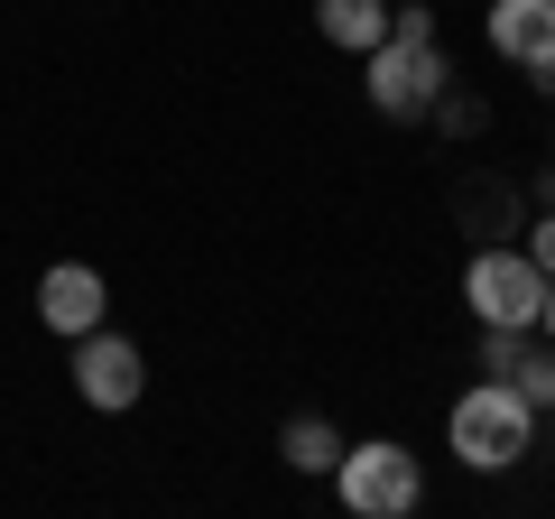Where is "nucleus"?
I'll return each mask as SVG.
<instances>
[{"label": "nucleus", "mask_w": 555, "mask_h": 519, "mask_svg": "<svg viewBox=\"0 0 555 519\" xmlns=\"http://www.w3.org/2000/svg\"><path fill=\"white\" fill-rule=\"evenodd\" d=\"M426 130H436V140H481V130H491V102L463 93V84H444L436 112H426Z\"/></svg>", "instance_id": "obj_11"}, {"label": "nucleus", "mask_w": 555, "mask_h": 519, "mask_svg": "<svg viewBox=\"0 0 555 519\" xmlns=\"http://www.w3.org/2000/svg\"><path fill=\"white\" fill-rule=\"evenodd\" d=\"M389 38H444L436 0H389Z\"/></svg>", "instance_id": "obj_13"}, {"label": "nucleus", "mask_w": 555, "mask_h": 519, "mask_svg": "<svg viewBox=\"0 0 555 519\" xmlns=\"http://www.w3.org/2000/svg\"><path fill=\"white\" fill-rule=\"evenodd\" d=\"M315 38L343 47V56H371L389 38V0H315Z\"/></svg>", "instance_id": "obj_9"}, {"label": "nucleus", "mask_w": 555, "mask_h": 519, "mask_svg": "<svg viewBox=\"0 0 555 519\" xmlns=\"http://www.w3.org/2000/svg\"><path fill=\"white\" fill-rule=\"evenodd\" d=\"M38 325L56 343H75V334H93V325H112V279H102L93 260H56L38 279Z\"/></svg>", "instance_id": "obj_7"}, {"label": "nucleus", "mask_w": 555, "mask_h": 519, "mask_svg": "<svg viewBox=\"0 0 555 519\" xmlns=\"http://www.w3.org/2000/svg\"><path fill=\"white\" fill-rule=\"evenodd\" d=\"M343 445H352V436H343L334 418H287V427H278V464H287V473H334Z\"/></svg>", "instance_id": "obj_10"}, {"label": "nucleus", "mask_w": 555, "mask_h": 519, "mask_svg": "<svg viewBox=\"0 0 555 519\" xmlns=\"http://www.w3.org/2000/svg\"><path fill=\"white\" fill-rule=\"evenodd\" d=\"M546 159H555V140H546Z\"/></svg>", "instance_id": "obj_17"}, {"label": "nucleus", "mask_w": 555, "mask_h": 519, "mask_svg": "<svg viewBox=\"0 0 555 519\" xmlns=\"http://www.w3.org/2000/svg\"><path fill=\"white\" fill-rule=\"evenodd\" d=\"M518 251H528L537 269L555 279V204H546V214H528V223H518Z\"/></svg>", "instance_id": "obj_14"}, {"label": "nucleus", "mask_w": 555, "mask_h": 519, "mask_svg": "<svg viewBox=\"0 0 555 519\" xmlns=\"http://www.w3.org/2000/svg\"><path fill=\"white\" fill-rule=\"evenodd\" d=\"M537 306H546V269L518 241H481L463 260V316L473 325H528L537 334Z\"/></svg>", "instance_id": "obj_4"}, {"label": "nucleus", "mask_w": 555, "mask_h": 519, "mask_svg": "<svg viewBox=\"0 0 555 519\" xmlns=\"http://www.w3.org/2000/svg\"><path fill=\"white\" fill-rule=\"evenodd\" d=\"M454 223L473 241H518V223H528V186L509 177H463L454 186Z\"/></svg>", "instance_id": "obj_8"}, {"label": "nucleus", "mask_w": 555, "mask_h": 519, "mask_svg": "<svg viewBox=\"0 0 555 519\" xmlns=\"http://www.w3.org/2000/svg\"><path fill=\"white\" fill-rule=\"evenodd\" d=\"M537 334L555 343V279H546V306H537Z\"/></svg>", "instance_id": "obj_16"}, {"label": "nucleus", "mask_w": 555, "mask_h": 519, "mask_svg": "<svg viewBox=\"0 0 555 519\" xmlns=\"http://www.w3.org/2000/svg\"><path fill=\"white\" fill-rule=\"evenodd\" d=\"M509 390H518V400L537 408V418H555V343H546V334H528V353H518Z\"/></svg>", "instance_id": "obj_12"}, {"label": "nucleus", "mask_w": 555, "mask_h": 519, "mask_svg": "<svg viewBox=\"0 0 555 519\" xmlns=\"http://www.w3.org/2000/svg\"><path fill=\"white\" fill-rule=\"evenodd\" d=\"M444 455L463 473H518L537 455V408L518 400L509 380H473L454 408H444Z\"/></svg>", "instance_id": "obj_1"}, {"label": "nucleus", "mask_w": 555, "mask_h": 519, "mask_svg": "<svg viewBox=\"0 0 555 519\" xmlns=\"http://www.w3.org/2000/svg\"><path fill=\"white\" fill-rule=\"evenodd\" d=\"M481 47L537 93H555V0H491L481 10Z\"/></svg>", "instance_id": "obj_6"}, {"label": "nucleus", "mask_w": 555, "mask_h": 519, "mask_svg": "<svg viewBox=\"0 0 555 519\" xmlns=\"http://www.w3.org/2000/svg\"><path fill=\"white\" fill-rule=\"evenodd\" d=\"M546 204H555V159H546V167L528 177V214H546Z\"/></svg>", "instance_id": "obj_15"}, {"label": "nucleus", "mask_w": 555, "mask_h": 519, "mask_svg": "<svg viewBox=\"0 0 555 519\" xmlns=\"http://www.w3.org/2000/svg\"><path fill=\"white\" fill-rule=\"evenodd\" d=\"M324 482L343 492L352 519H408L416 501H426V455L398 445V436H361V445H343V464Z\"/></svg>", "instance_id": "obj_2"}, {"label": "nucleus", "mask_w": 555, "mask_h": 519, "mask_svg": "<svg viewBox=\"0 0 555 519\" xmlns=\"http://www.w3.org/2000/svg\"><path fill=\"white\" fill-rule=\"evenodd\" d=\"M65 380H75V400L93 408V418H130L139 400H149V353H139L130 334H112V325H93V334L65 343Z\"/></svg>", "instance_id": "obj_5"}, {"label": "nucleus", "mask_w": 555, "mask_h": 519, "mask_svg": "<svg viewBox=\"0 0 555 519\" xmlns=\"http://www.w3.org/2000/svg\"><path fill=\"white\" fill-rule=\"evenodd\" d=\"M444 84H454L444 38H379L371 56H361V102H371L379 121H426Z\"/></svg>", "instance_id": "obj_3"}]
</instances>
